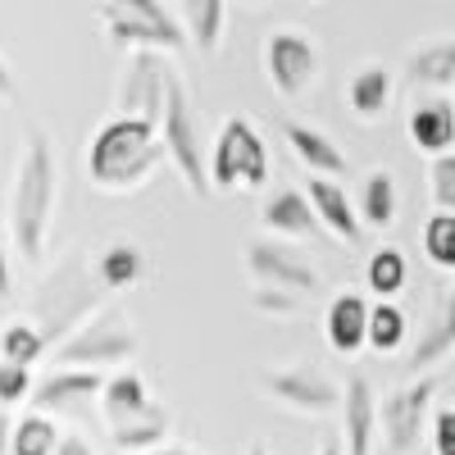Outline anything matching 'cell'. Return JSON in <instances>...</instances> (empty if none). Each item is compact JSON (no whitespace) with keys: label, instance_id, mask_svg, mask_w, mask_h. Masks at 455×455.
Here are the masks:
<instances>
[{"label":"cell","instance_id":"cell-1","mask_svg":"<svg viewBox=\"0 0 455 455\" xmlns=\"http://www.w3.org/2000/svg\"><path fill=\"white\" fill-rule=\"evenodd\" d=\"M60 205V160H55V141L46 128H28L23 156L14 164V187H10V237L19 259L42 264L46 242H51V223Z\"/></svg>","mask_w":455,"mask_h":455},{"label":"cell","instance_id":"cell-6","mask_svg":"<svg viewBox=\"0 0 455 455\" xmlns=\"http://www.w3.org/2000/svg\"><path fill=\"white\" fill-rule=\"evenodd\" d=\"M137 351H141V337H137L132 319L105 306L96 319H87V323L73 332L64 347H55L51 355H55V364H64V369H96V373H100L105 364L132 360Z\"/></svg>","mask_w":455,"mask_h":455},{"label":"cell","instance_id":"cell-41","mask_svg":"<svg viewBox=\"0 0 455 455\" xmlns=\"http://www.w3.org/2000/svg\"><path fill=\"white\" fill-rule=\"evenodd\" d=\"M150 455H201V451H187V446H164V451H150Z\"/></svg>","mask_w":455,"mask_h":455},{"label":"cell","instance_id":"cell-16","mask_svg":"<svg viewBox=\"0 0 455 455\" xmlns=\"http://www.w3.org/2000/svg\"><path fill=\"white\" fill-rule=\"evenodd\" d=\"M283 141H287V150L296 156V164L310 169V178H341V173H347V156L332 146L328 132L287 119V124H283Z\"/></svg>","mask_w":455,"mask_h":455},{"label":"cell","instance_id":"cell-5","mask_svg":"<svg viewBox=\"0 0 455 455\" xmlns=\"http://www.w3.org/2000/svg\"><path fill=\"white\" fill-rule=\"evenodd\" d=\"M269 182V146L246 114H228L210 146V187L214 192H259Z\"/></svg>","mask_w":455,"mask_h":455},{"label":"cell","instance_id":"cell-12","mask_svg":"<svg viewBox=\"0 0 455 455\" xmlns=\"http://www.w3.org/2000/svg\"><path fill=\"white\" fill-rule=\"evenodd\" d=\"M246 274L255 287H274V291H291V296H315L323 287L315 264H306L296 251L278 246L274 237H255L246 246Z\"/></svg>","mask_w":455,"mask_h":455},{"label":"cell","instance_id":"cell-30","mask_svg":"<svg viewBox=\"0 0 455 455\" xmlns=\"http://www.w3.org/2000/svg\"><path fill=\"white\" fill-rule=\"evenodd\" d=\"M64 442V433L55 428L51 414H19V424H14V455H55Z\"/></svg>","mask_w":455,"mask_h":455},{"label":"cell","instance_id":"cell-10","mask_svg":"<svg viewBox=\"0 0 455 455\" xmlns=\"http://www.w3.org/2000/svg\"><path fill=\"white\" fill-rule=\"evenodd\" d=\"M437 373H419L401 383L383 405H378V424H383V446L387 455H410L419 446L424 428H428V410H433V396H437Z\"/></svg>","mask_w":455,"mask_h":455},{"label":"cell","instance_id":"cell-25","mask_svg":"<svg viewBox=\"0 0 455 455\" xmlns=\"http://www.w3.org/2000/svg\"><path fill=\"white\" fill-rule=\"evenodd\" d=\"M169 428H173V414L156 405L146 419H132V424H124V428H109V451H114V455H150V451H164V446H169Z\"/></svg>","mask_w":455,"mask_h":455},{"label":"cell","instance_id":"cell-43","mask_svg":"<svg viewBox=\"0 0 455 455\" xmlns=\"http://www.w3.org/2000/svg\"><path fill=\"white\" fill-rule=\"evenodd\" d=\"M246 455H269V451H264V446H251V451H246Z\"/></svg>","mask_w":455,"mask_h":455},{"label":"cell","instance_id":"cell-15","mask_svg":"<svg viewBox=\"0 0 455 455\" xmlns=\"http://www.w3.org/2000/svg\"><path fill=\"white\" fill-rule=\"evenodd\" d=\"M306 196H310V205H315V214H319V223H323L328 237L347 242V246H360V242H364V223H360L355 205L347 201V187H341V182H332V178H310Z\"/></svg>","mask_w":455,"mask_h":455},{"label":"cell","instance_id":"cell-26","mask_svg":"<svg viewBox=\"0 0 455 455\" xmlns=\"http://www.w3.org/2000/svg\"><path fill=\"white\" fill-rule=\"evenodd\" d=\"M182 19V32H187V46L201 51V55H214L223 46V23H228V10L219 0H187L178 10Z\"/></svg>","mask_w":455,"mask_h":455},{"label":"cell","instance_id":"cell-3","mask_svg":"<svg viewBox=\"0 0 455 455\" xmlns=\"http://www.w3.org/2000/svg\"><path fill=\"white\" fill-rule=\"evenodd\" d=\"M105 296L109 291L100 287L92 264L83 255H68V259L55 264V274L42 278V287H36V296H32V315L28 319L36 323V332H42L46 347L55 351L87 319H96L105 310Z\"/></svg>","mask_w":455,"mask_h":455},{"label":"cell","instance_id":"cell-4","mask_svg":"<svg viewBox=\"0 0 455 455\" xmlns=\"http://www.w3.org/2000/svg\"><path fill=\"white\" fill-rule=\"evenodd\" d=\"M96 19L105 23V36L119 55H178L187 51L182 19L156 0H100Z\"/></svg>","mask_w":455,"mask_h":455},{"label":"cell","instance_id":"cell-37","mask_svg":"<svg viewBox=\"0 0 455 455\" xmlns=\"http://www.w3.org/2000/svg\"><path fill=\"white\" fill-rule=\"evenodd\" d=\"M10 287H14V255H10L5 233H0V296H10Z\"/></svg>","mask_w":455,"mask_h":455},{"label":"cell","instance_id":"cell-8","mask_svg":"<svg viewBox=\"0 0 455 455\" xmlns=\"http://www.w3.org/2000/svg\"><path fill=\"white\" fill-rule=\"evenodd\" d=\"M319 68H323V55L310 32H300V28L269 32V42H264V83L283 100L306 96L319 83Z\"/></svg>","mask_w":455,"mask_h":455},{"label":"cell","instance_id":"cell-38","mask_svg":"<svg viewBox=\"0 0 455 455\" xmlns=\"http://www.w3.org/2000/svg\"><path fill=\"white\" fill-rule=\"evenodd\" d=\"M55 455H96V451H92V442H83L78 433H64V442H60Z\"/></svg>","mask_w":455,"mask_h":455},{"label":"cell","instance_id":"cell-2","mask_svg":"<svg viewBox=\"0 0 455 455\" xmlns=\"http://www.w3.org/2000/svg\"><path fill=\"white\" fill-rule=\"evenodd\" d=\"M169 160L160 124L150 119H124L114 114L92 132L87 146V173L96 192L124 196V192H141V187L156 178V169Z\"/></svg>","mask_w":455,"mask_h":455},{"label":"cell","instance_id":"cell-24","mask_svg":"<svg viewBox=\"0 0 455 455\" xmlns=\"http://www.w3.org/2000/svg\"><path fill=\"white\" fill-rule=\"evenodd\" d=\"M405 78L414 87H455V36H437L405 55Z\"/></svg>","mask_w":455,"mask_h":455},{"label":"cell","instance_id":"cell-31","mask_svg":"<svg viewBox=\"0 0 455 455\" xmlns=\"http://www.w3.org/2000/svg\"><path fill=\"white\" fill-rule=\"evenodd\" d=\"M405 332H410V319L396 300H378L373 315H369V347L378 355H392L405 347Z\"/></svg>","mask_w":455,"mask_h":455},{"label":"cell","instance_id":"cell-35","mask_svg":"<svg viewBox=\"0 0 455 455\" xmlns=\"http://www.w3.org/2000/svg\"><path fill=\"white\" fill-rule=\"evenodd\" d=\"M251 306H255L259 315H269V319H296V315H300V296L274 291V287H255V291H251Z\"/></svg>","mask_w":455,"mask_h":455},{"label":"cell","instance_id":"cell-32","mask_svg":"<svg viewBox=\"0 0 455 455\" xmlns=\"http://www.w3.org/2000/svg\"><path fill=\"white\" fill-rule=\"evenodd\" d=\"M424 255L437 269L455 274V214H428L424 223Z\"/></svg>","mask_w":455,"mask_h":455},{"label":"cell","instance_id":"cell-20","mask_svg":"<svg viewBox=\"0 0 455 455\" xmlns=\"http://www.w3.org/2000/svg\"><path fill=\"white\" fill-rule=\"evenodd\" d=\"M392 92H396V83L383 64H360L347 83V105L360 124H378L392 109Z\"/></svg>","mask_w":455,"mask_h":455},{"label":"cell","instance_id":"cell-40","mask_svg":"<svg viewBox=\"0 0 455 455\" xmlns=\"http://www.w3.org/2000/svg\"><path fill=\"white\" fill-rule=\"evenodd\" d=\"M14 96H19V87H14V73H10L5 55H0V100H14Z\"/></svg>","mask_w":455,"mask_h":455},{"label":"cell","instance_id":"cell-39","mask_svg":"<svg viewBox=\"0 0 455 455\" xmlns=\"http://www.w3.org/2000/svg\"><path fill=\"white\" fill-rule=\"evenodd\" d=\"M0 455H14V419L0 410Z\"/></svg>","mask_w":455,"mask_h":455},{"label":"cell","instance_id":"cell-22","mask_svg":"<svg viewBox=\"0 0 455 455\" xmlns=\"http://www.w3.org/2000/svg\"><path fill=\"white\" fill-rule=\"evenodd\" d=\"M410 141L424 150V156H451L455 146V105L446 100H424L410 109Z\"/></svg>","mask_w":455,"mask_h":455},{"label":"cell","instance_id":"cell-19","mask_svg":"<svg viewBox=\"0 0 455 455\" xmlns=\"http://www.w3.org/2000/svg\"><path fill=\"white\" fill-rule=\"evenodd\" d=\"M100 410H105V419L109 428H124L132 419H146L150 410V392H146V378L137 369H119V373H109L105 378V392H100Z\"/></svg>","mask_w":455,"mask_h":455},{"label":"cell","instance_id":"cell-21","mask_svg":"<svg viewBox=\"0 0 455 455\" xmlns=\"http://www.w3.org/2000/svg\"><path fill=\"white\" fill-rule=\"evenodd\" d=\"M92 269H96V278H100L105 291H132L150 274V259H146V251L137 242H109V246L96 251Z\"/></svg>","mask_w":455,"mask_h":455},{"label":"cell","instance_id":"cell-28","mask_svg":"<svg viewBox=\"0 0 455 455\" xmlns=\"http://www.w3.org/2000/svg\"><path fill=\"white\" fill-rule=\"evenodd\" d=\"M46 351H51V347H46V337L36 332L32 319H5V323H0V364L32 369Z\"/></svg>","mask_w":455,"mask_h":455},{"label":"cell","instance_id":"cell-17","mask_svg":"<svg viewBox=\"0 0 455 455\" xmlns=\"http://www.w3.org/2000/svg\"><path fill=\"white\" fill-rule=\"evenodd\" d=\"M259 223L269 228V233H278V237H319L323 233L310 196L296 192V187H283V192H274L269 201H264L259 205Z\"/></svg>","mask_w":455,"mask_h":455},{"label":"cell","instance_id":"cell-36","mask_svg":"<svg viewBox=\"0 0 455 455\" xmlns=\"http://www.w3.org/2000/svg\"><path fill=\"white\" fill-rule=\"evenodd\" d=\"M428 442H433V455H455V405H446V410L433 414Z\"/></svg>","mask_w":455,"mask_h":455},{"label":"cell","instance_id":"cell-18","mask_svg":"<svg viewBox=\"0 0 455 455\" xmlns=\"http://www.w3.org/2000/svg\"><path fill=\"white\" fill-rule=\"evenodd\" d=\"M105 392V378L96 369H55L51 378H42L32 392V410L36 414H51V410H64L73 401H92Z\"/></svg>","mask_w":455,"mask_h":455},{"label":"cell","instance_id":"cell-33","mask_svg":"<svg viewBox=\"0 0 455 455\" xmlns=\"http://www.w3.org/2000/svg\"><path fill=\"white\" fill-rule=\"evenodd\" d=\"M428 192H433L437 214H455V150L433 160V169H428Z\"/></svg>","mask_w":455,"mask_h":455},{"label":"cell","instance_id":"cell-29","mask_svg":"<svg viewBox=\"0 0 455 455\" xmlns=\"http://www.w3.org/2000/svg\"><path fill=\"white\" fill-rule=\"evenodd\" d=\"M410 278V264H405V251L401 246H378L364 264V283L369 291H378V300H392Z\"/></svg>","mask_w":455,"mask_h":455},{"label":"cell","instance_id":"cell-9","mask_svg":"<svg viewBox=\"0 0 455 455\" xmlns=\"http://www.w3.org/2000/svg\"><path fill=\"white\" fill-rule=\"evenodd\" d=\"M255 387L278 401L291 414H306V419H323V414L341 410V387L332 383L328 373L310 369V364H287V369H259Z\"/></svg>","mask_w":455,"mask_h":455},{"label":"cell","instance_id":"cell-23","mask_svg":"<svg viewBox=\"0 0 455 455\" xmlns=\"http://www.w3.org/2000/svg\"><path fill=\"white\" fill-rule=\"evenodd\" d=\"M355 214L364 228H392L401 214V192H396V173L392 169H369L360 178V196H355Z\"/></svg>","mask_w":455,"mask_h":455},{"label":"cell","instance_id":"cell-13","mask_svg":"<svg viewBox=\"0 0 455 455\" xmlns=\"http://www.w3.org/2000/svg\"><path fill=\"white\" fill-rule=\"evenodd\" d=\"M383 424H378V396L369 387V378H347L341 387V451L347 455H373Z\"/></svg>","mask_w":455,"mask_h":455},{"label":"cell","instance_id":"cell-14","mask_svg":"<svg viewBox=\"0 0 455 455\" xmlns=\"http://www.w3.org/2000/svg\"><path fill=\"white\" fill-rule=\"evenodd\" d=\"M369 315L373 306L360 291H337L323 310V337L337 355H355L360 347H369Z\"/></svg>","mask_w":455,"mask_h":455},{"label":"cell","instance_id":"cell-7","mask_svg":"<svg viewBox=\"0 0 455 455\" xmlns=\"http://www.w3.org/2000/svg\"><path fill=\"white\" fill-rule=\"evenodd\" d=\"M160 137L169 150V164L178 169L187 196H210V164L201 160V132H196V114H192V96H187L182 78H169V96H164V119H160Z\"/></svg>","mask_w":455,"mask_h":455},{"label":"cell","instance_id":"cell-27","mask_svg":"<svg viewBox=\"0 0 455 455\" xmlns=\"http://www.w3.org/2000/svg\"><path fill=\"white\" fill-rule=\"evenodd\" d=\"M451 351H455V291L442 300L437 319H433V323H428V332L419 337V347L410 351V369H414V378L428 373L433 364H442Z\"/></svg>","mask_w":455,"mask_h":455},{"label":"cell","instance_id":"cell-11","mask_svg":"<svg viewBox=\"0 0 455 455\" xmlns=\"http://www.w3.org/2000/svg\"><path fill=\"white\" fill-rule=\"evenodd\" d=\"M173 73L178 68L164 55H150V51L128 55V64L119 73V87H114V109H119L124 119H150V124H160Z\"/></svg>","mask_w":455,"mask_h":455},{"label":"cell","instance_id":"cell-42","mask_svg":"<svg viewBox=\"0 0 455 455\" xmlns=\"http://www.w3.org/2000/svg\"><path fill=\"white\" fill-rule=\"evenodd\" d=\"M319 455H347V451H341V442H328V446H323Z\"/></svg>","mask_w":455,"mask_h":455},{"label":"cell","instance_id":"cell-34","mask_svg":"<svg viewBox=\"0 0 455 455\" xmlns=\"http://www.w3.org/2000/svg\"><path fill=\"white\" fill-rule=\"evenodd\" d=\"M32 369H19V364H0V410H14L19 401L32 405Z\"/></svg>","mask_w":455,"mask_h":455}]
</instances>
